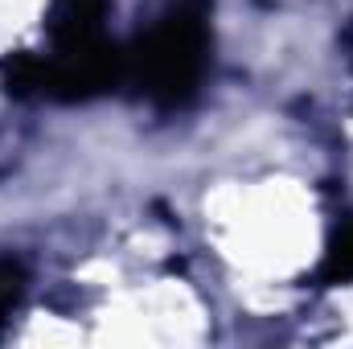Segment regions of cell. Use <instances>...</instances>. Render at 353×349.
I'll use <instances>...</instances> for the list:
<instances>
[{
	"label": "cell",
	"mask_w": 353,
	"mask_h": 349,
	"mask_svg": "<svg viewBox=\"0 0 353 349\" xmlns=\"http://www.w3.org/2000/svg\"><path fill=\"white\" fill-rule=\"evenodd\" d=\"M205 58H210L205 8L173 4L148 25V33H140L132 54H123V79H132L144 99L176 107L197 90L205 74Z\"/></svg>",
	"instance_id": "6da1fadb"
},
{
	"label": "cell",
	"mask_w": 353,
	"mask_h": 349,
	"mask_svg": "<svg viewBox=\"0 0 353 349\" xmlns=\"http://www.w3.org/2000/svg\"><path fill=\"white\" fill-rule=\"evenodd\" d=\"M21 296H25V271H21V263L0 259V325L12 317V308L21 304Z\"/></svg>",
	"instance_id": "7a4b0ae2"
},
{
	"label": "cell",
	"mask_w": 353,
	"mask_h": 349,
	"mask_svg": "<svg viewBox=\"0 0 353 349\" xmlns=\"http://www.w3.org/2000/svg\"><path fill=\"white\" fill-rule=\"evenodd\" d=\"M321 279H329V283H350L353 279V230H345V235L333 243L329 259L321 267Z\"/></svg>",
	"instance_id": "3957f363"
}]
</instances>
